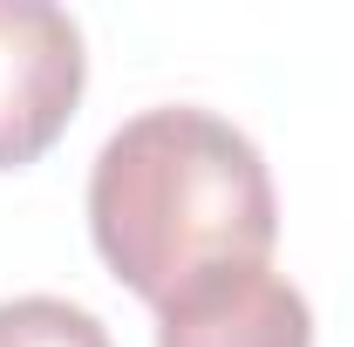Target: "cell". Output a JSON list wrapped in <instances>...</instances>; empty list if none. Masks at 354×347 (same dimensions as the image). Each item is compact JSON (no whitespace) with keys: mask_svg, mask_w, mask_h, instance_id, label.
Returning a JSON list of instances; mask_svg holds the SVG:
<instances>
[{"mask_svg":"<svg viewBox=\"0 0 354 347\" xmlns=\"http://www.w3.org/2000/svg\"><path fill=\"white\" fill-rule=\"evenodd\" d=\"M88 232L130 293L171 306L225 265H266L279 238L272 171L239 123L198 102H164L95 150Z\"/></svg>","mask_w":354,"mask_h":347,"instance_id":"cell-1","label":"cell"},{"mask_svg":"<svg viewBox=\"0 0 354 347\" xmlns=\"http://www.w3.org/2000/svg\"><path fill=\"white\" fill-rule=\"evenodd\" d=\"M88 82L82 28L68 7L0 0V171L35 164L68 130Z\"/></svg>","mask_w":354,"mask_h":347,"instance_id":"cell-2","label":"cell"},{"mask_svg":"<svg viewBox=\"0 0 354 347\" xmlns=\"http://www.w3.org/2000/svg\"><path fill=\"white\" fill-rule=\"evenodd\" d=\"M157 347H313V306L272 265H225L157 306Z\"/></svg>","mask_w":354,"mask_h":347,"instance_id":"cell-3","label":"cell"},{"mask_svg":"<svg viewBox=\"0 0 354 347\" xmlns=\"http://www.w3.org/2000/svg\"><path fill=\"white\" fill-rule=\"evenodd\" d=\"M0 347H109V327L75 300L21 293L0 300Z\"/></svg>","mask_w":354,"mask_h":347,"instance_id":"cell-4","label":"cell"}]
</instances>
